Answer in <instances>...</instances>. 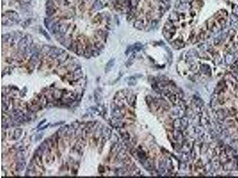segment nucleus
Listing matches in <instances>:
<instances>
[{
    "instance_id": "nucleus-1",
    "label": "nucleus",
    "mask_w": 238,
    "mask_h": 178,
    "mask_svg": "<svg viewBox=\"0 0 238 178\" xmlns=\"http://www.w3.org/2000/svg\"><path fill=\"white\" fill-rule=\"evenodd\" d=\"M45 26L60 44L90 56L105 45L111 26L106 0H47Z\"/></svg>"
}]
</instances>
